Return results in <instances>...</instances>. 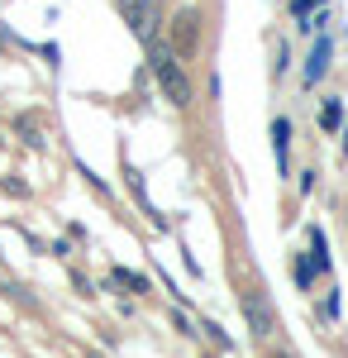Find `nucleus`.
Returning <instances> with one entry per match:
<instances>
[{
    "label": "nucleus",
    "mask_w": 348,
    "mask_h": 358,
    "mask_svg": "<svg viewBox=\"0 0 348 358\" xmlns=\"http://www.w3.org/2000/svg\"><path fill=\"white\" fill-rule=\"evenodd\" d=\"M148 62H153V77H158L162 96H167L172 106H191V77L182 72V62L172 57V48H167V43H153Z\"/></svg>",
    "instance_id": "f257e3e1"
},
{
    "label": "nucleus",
    "mask_w": 348,
    "mask_h": 358,
    "mask_svg": "<svg viewBox=\"0 0 348 358\" xmlns=\"http://www.w3.org/2000/svg\"><path fill=\"white\" fill-rule=\"evenodd\" d=\"M119 15L138 38H153L162 24V0H119Z\"/></svg>",
    "instance_id": "f03ea898"
},
{
    "label": "nucleus",
    "mask_w": 348,
    "mask_h": 358,
    "mask_svg": "<svg viewBox=\"0 0 348 358\" xmlns=\"http://www.w3.org/2000/svg\"><path fill=\"white\" fill-rule=\"evenodd\" d=\"M243 315H248V325H253L258 339H268V334L277 330V315H272V306L263 301L258 292H243Z\"/></svg>",
    "instance_id": "7ed1b4c3"
},
{
    "label": "nucleus",
    "mask_w": 348,
    "mask_h": 358,
    "mask_svg": "<svg viewBox=\"0 0 348 358\" xmlns=\"http://www.w3.org/2000/svg\"><path fill=\"white\" fill-rule=\"evenodd\" d=\"M172 38H177V48H182V53H196V10H182V15H177Z\"/></svg>",
    "instance_id": "20e7f679"
},
{
    "label": "nucleus",
    "mask_w": 348,
    "mask_h": 358,
    "mask_svg": "<svg viewBox=\"0 0 348 358\" xmlns=\"http://www.w3.org/2000/svg\"><path fill=\"white\" fill-rule=\"evenodd\" d=\"M324 72H329V43H324V38H320V48L310 53V67H305V77L315 82V77H324Z\"/></svg>",
    "instance_id": "39448f33"
},
{
    "label": "nucleus",
    "mask_w": 348,
    "mask_h": 358,
    "mask_svg": "<svg viewBox=\"0 0 348 358\" xmlns=\"http://www.w3.org/2000/svg\"><path fill=\"white\" fill-rule=\"evenodd\" d=\"M287 134H291V124L277 120V124H272V143H277V163H282V167H287Z\"/></svg>",
    "instance_id": "423d86ee"
},
{
    "label": "nucleus",
    "mask_w": 348,
    "mask_h": 358,
    "mask_svg": "<svg viewBox=\"0 0 348 358\" xmlns=\"http://www.w3.org/2000/svg\"><path fill=\"white\" fill-rule=\"evenodd\" d=\"M324 129H339V101L324 106Z\"/></svg>",
    "instance_id": "0eeeda50"
},
{
    "label": "nucleus",
    "mask_w": 348,
    "mask_h": 358,
    "mask_svg": "<svg viewBox=\"0 0 348 358\" xmlns=\"http://www.w3.org/2000/svg\"><path fill=\"white\" fill-rule=\"evenodd\" d=\"M315 5H324V0H291V10H296V15H300V20H305V15H310Z\"/></svg>",
    "instance_id": "6e6552de"
}]
</instances>
